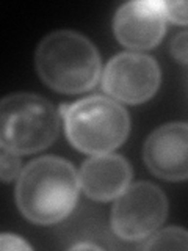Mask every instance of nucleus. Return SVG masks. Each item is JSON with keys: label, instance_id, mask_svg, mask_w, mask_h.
<instances>
[{"label": "nucleus", "instance_id": "11", "mask_svg": "<svg viewBox=\"0 0 188 251\" xmlns=\"http://www.w3.org/2000/svg\"><path fill=\"white\" fill-rule=\"evenodd\" d=\"M21 175V160L19 154H16L10 149L0 146V176L3 182H11L13 179Z\"/></svg>", "mask_w": 188, "mask_h": 251}, {"label": "nucleus", "instance_id": "12", "mask_svg": "<svg viewBox=\"0 0 188 251\" xmlns=\"http://www.w3.org/2000/svg\"><path fill=\"white\" fill-rule=\"evenodd\" d=\"M162 6L168 21L188 25V2H162Z\"/></svg>", "mask_w": 188, "mask_h": 251}, {"label": "nucleus", "instance_id": "14", "mask_svg": "<svg viewBox=\"0 0 188 251\" xmlns=\"http://www.w3.org/2000/svg\"><path fill=\"white\" fill-rule=\"evenodd\" d=\"M0 248L2 250H31L28 243L13 234H2L0 237Z\"/></svg>", "mask_w": 188, "mask_h": 251}, {"label": "nucleus", "instance_id": "6", "mask_svg": "<svg viewBox=\"0 0 188 251\" xmlns=\"http://www.w3.org/2000/svg\"><path fill=\"white\" fill-rule=\"evenodd\" d=\"M160 82L159 63L151 55L138 52L115 55L102 73V88L108 96L132 105L151 99Z\"/></svg>", "mask_w": 188, "mask_h": 251}, {"label": "nucleus", "instance_id": "2", "mask_svg": "<svg viewBox=\"0 0 188 251\" xmlns=\"http://www.w3.org/2000/svg\"><path fill=\"white\" fill-rule=\"evenodd\" d=\"M36 73L52 90L65 94L85 93L100 78V55L88 38L74 30H57L39 43Z\"/></svg>", "mask_w": 188, "mask_h": 251}, {"label": "nucleus", "instance_id": "1", "mask_svg": "<svg viewBox=\"0 0 188 251\" xmlns=\"http://www.w3.org/2000/svg\"><path fill=\"white\" fill-rule=\"evenodd\" d=\"M80 179L74 165L57 155H43L21 171L16 184V204L28 222L55 225L77 206Z\"/></svg>", "mask_w": 188, "mask_h": 251}, {"label": "nucleus", "instance_id": "13", "mask_svg": "<svg viewBox=\"0 0 188 251\" xmlns=\"http://www.w3.org/2000/svg\"><path fill=\"white\" fill-rule=\"evenodd\" d=\"M169 52L172 58L182 65H188V30L180 31L169 43Z\"/></svg>", "mask_w": 188, "mask_h": 251}, {"label": "nucleus", "instance_id": "7", "mask_svg": "<svg viewBox=\"0 0 188 251\" xmlns=\"http://www.w3.org/2000/svg\"><path fill=\"white\" fill-rule=\"evenodd\" d=\"M143 159L154 176L177 182L188 179V123L160 126L147 137Z\"/></svg>", "mask_w": 188, "mask_h": 251}, {"label": "nucleus", "instance_id": "10", "mask_svg": "<svg viewBox=\"0 0 188 251\" xmlns=\"http://www.w3.org/2000/svg\"><path fill=\"white\" fill-rule=\"evenodd\" d=\"M141 250H188V231L179 226H169L149 235Z\"/></svg>", "mask_w": 188, "mask_h": 251}, {"label": "nucleus", "instance_id": "8", "mask_svg": "<svg viewBox=\"0 0 188 251\" xmlns=\"http://www.w3.org/2000/svg\"><path fill=\"white\" fill-rule=\"evenodd\" d=\"M116 39L132 50L152 49L166 31V16L162 2L137 0L118 8L113 19Z\"/></svg>", "mask_w": 188, "mask_h": 251}, {"label": "nucleus", "instance_id": "15", "mask_svg": "<svg viewBox=\"0 0 188 251\" xmlns=\"http://www.w3.org/2000/svg\"><path fill=\"white\" fill-rule=\"evenodd\" d=\"M86 248H91V250H99L100 247L97 245H93V243H78V245H74L72 250H86Z\"/></svg>", "mask_w": 188, "mask_h": 251}, {"label": "nucleus", "instance_id": "4", "mask_svg": "<svg viewBox=\"0 0 188 251\" xmlns=\"http://www.w3.org/2000/svg\"><path fill=\"white\" fill-rule=\"evenodd\" d=\"M60 116L50 100L35 93H13L0 105V146L35 154L58 137Z\"/></svg>", "mask_w": 188, "mask_h": 251}, {"label": "nucleus", "instance_id": "9", "mask_svg": "<svg viewBox=\"0 0 188 251\" xmlns=\"http://www.w3.org/2000/svg\"><path fill=\"white\" fill-rule=\"evenodd\" d=\"M80 188L94 201H112L121 196L132 180L129 160L119 154H99L85 160L80 171Z\"/></svg>", "mask_w": 188, "mask_h": 251}, {"label": "nucleus", "instance_id": "5", "mask_svg": "<svg viewBox=\"0 0 188 251\" xmlns=\"http://www.w3.org/2000/svg\"><path fill=\"white\" fill-rule=\"evenodd\" d=\"M168 200L155 184L135 182L118 196L112 209V229L125 242H141L164 223Z\"/></svg>", "mask_w": 188, "mask_h": 251}, {"label": "nucleus", "instance_id": "3", "mask_svg": "<svg viewBox=\"0 0 188 251\" xmlns=\"http://www.w3.org/2000/svg\"><path fill=\"white\" fill-rule=\"evenodd\" d=\"M69 143L91 155L108 154L119 148L130 132L129 112L105 96H88L70 105H61Z\"/></svg>", "mask_w": 188, "mask_h": 251}]
</instances>
